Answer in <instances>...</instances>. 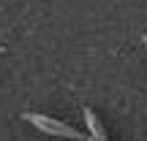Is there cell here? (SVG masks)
Listing matches in <instances>:
<instances>
[{
    "mask_svg": "<svg viewBox=\"0 0 147 141\" xmlns=\"http://www.w3.org/2000/svg\"><path fill=\"white\" fill-rule=\"evenodd\" d=\"M27 122H33L36 128H41V130L47 133H55V136H65V138H76V141H93L90 136H84V133L74 130L71 125H63V122L52 120V117H41V114H25Z\"/></svg>",
    "mask_w": 147,
    "mask_h": 141,
    "instance_id": "1",
    "label": "cell"
}]
</instances>
